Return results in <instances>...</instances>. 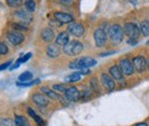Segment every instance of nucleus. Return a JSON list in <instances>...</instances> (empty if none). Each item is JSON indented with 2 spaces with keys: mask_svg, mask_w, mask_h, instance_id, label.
Listing matches in <instances>:
<instances>
[{
  "mask_svg": "<svg viewBox=\"0 0 149 126\" xmlns=\"http://www.w3.org/2000/svg\"><path fill=\"white\" fill-rule=\"evenodd\" d=\"M84 46L80 41L78 40H71L69 41L65 46H63V52L69 56H74V55H79L81 53Z\"/></svg>",
  "mask_w": 149,
  "mask_h": 126,
  "instance_id": "obj_1",
  "label": "nucleus"
},
{
  "mask_svg": "<svg viewBox=\"0 0 149 126\" xmlns=\"http://www.w3.org/2000/svg\"><path fill=\"white\" fill-rule=\"evenodd\" d=\"M96 64V61L92 57H81L74 62H71L69 64V68L71 69H78V70H83V69H87L91 68Z\"/></svg>",
  "mask_w": 149,
  "mask_h": 126,
  "instance_id": "obj_2",
  "label": "nucleus"
},
{
  "mask_svg": "<svg viewBox=\"0 0 149 126\" xmlns=\"http://www.w3.org/2000/svg\"><path fill=\"white\" fill-rule=\"evenodd\" d=\"M109 37L111 39V41L113 44H119L122 40H123V29L120 28V25L118 24H115V25H111L109 28Z\"/></svg>",
  "mask_w": 149,
  "mask_h": 126,
  "instance_id": "obj_3",
  "label": "nucleus"
},
{
  "mask_svg": "<svg viewBox=\"0 0 149 126\" xmlns=\"http://www.w3.org/2000/svg\"><path fill=\"white\" fill-rule=\"evenodd\" d=\"M140 28L136 25V24H134V23H126L125 25H124V33L126 35V36L129 37L130 39H134V40H136L139 36H140Z\"/></svg>",
  "mask_w": 149,
  "mask_h": 126,
  "instance_id": "obj_4",
  "label": "nucleus"
},
{
  "mask_svg": "<svg viewBox=\"0 0 149 126\" xmlns=\"http://www.w3.org/2000/svg\"><path fill=\"white\" fill-rule=\"evenodd\" d=\"M94 41L97 47H103L107 41V32H104L103 29L99 28L94 32Z\"/></svg>",
  "mask_w": 149,
  "mask_h": 126,
  "instance_id": "obj_5",
  "label": "nucleus"
},
{
  "mask_svg": "<svg viewBox=\"0 0 149 126\" xmlns=\"http://www.w3.org/2000/svg\"><path fill=\"white\" fill-rule=\"evenodd\" d=\"M15 17L19 18V23H23V24H29L30 22H32V15L29 10L26 9H21V10H17L15 14Z\"/></svg>",
  "mask_w": 149,
  "mask_h": 126,
  "instance_id": "obj_6",
  "label": "nucleus"
},
{
  "mask_svg": "<svg viewBox=\"0 0 149 126\" xmlns=\"http://www.w3.org/2000/svg\"><path fill=\"white\" fill-rule=\"evenodd\" d=\"M119 68L122 72L125 74V76H131L133 71H134V65H133V62H131L129 58H123L120 60L119 62Z\"/></svg>",
  "mask_w": 149,
  "mask_h": 126,
  "instance_id": "obj_7",
  "label": "nucleus"
},
{
  "mask_svg": "<svg viewBox=\"0 0 149 126\" xmlns=\"http://www.w3.org/2000/svg\"><path fill=\"white\" fill-rule=\"evenodd\" d=\"M68 32L74 37H81L85 32V29L80 23H70L68 26Z\"/></svg>",
  "mask_w": 149,
  "mask_h": 126,
  "instance_id": "obj_8",
  "label": "nucleus"
},
{
  "mask_svg": "<svg viewBox=\"0 0 149 126\" xmlns=\"http://www.w3.org/2000/svg\"><path fill=\"white\" fill-rule=\"evenodd\" d=\"M32 101L37 104L38 107L45 108V107H47L48 103H49V97H47V96L44 95V94L37 93V94H33V95H32Z\"/></svg>",
  "mask_w": 149,
  "mask_h": 126,
  "instance_id": "obj_9",
  "label": "nucleus"
},
{
  "mask_svg": "<svg viewBox=\"0 0 149 126\" xmlns=\"http://www.w3.org/2000/svg\"><path fill=\"white\" fill-rule=\"evenodd\" d=\"M64 94H65L67 100L72 101V102L78 101V100H79V97H80V92L78 90L77 87H74V86L68 87V88L65 90V92H64Z\"/></svg>",
  "mask_w": 149,
  "mask_h": 126,
  "instance_id": "obj_10",
  "label": "nucleus"
},
{
  "mask_svg": "<svg viewBox=\"0 0 149 126\" xmlns=\"http://www.w3.org/2000/svg\"><path fill=\"white\" fill-rule=\"evenodd\" d=\"M7 38H8V40L10 41V44L14 45V46H17L19 44H22L23 40H24V36H23L22 33H19V32H16V31L8 32Z\"/></svg>",
  "mask_w": 149,
  "mask_h": 126,
  "instance_id": "obj_11",
  "label": "nucleus"
},
{
  "mask_svg": "<svg viewBox=\"0 0 149 126\" xmlns=\"http://www.w3.org/2000/svg\"><path fill=\"white\" fill-rule=\"evenodd\" d=\"M133 65L138 72H142L147 67V60H145L142 56H136L133 58Z\"/></svg>",
  "mask_w": 149,
  "mask_h": 126,
  "instance_id": "obj_12",
  "label": "nucleus"
},
{
  "mask_svg": "<svg viewBox=\"0 0 149 126\" xmlns=\"http://www.w3.org/2000/svg\"><path fill=\"white\" fill-rule=\"evenodd\" d=\"M54 17L57 22H60L61 24H67V23H72L74 17L67 13H62V12H56L54 13Z\"/></svg>",
  "mask_w": 149,
  "mask_h": 126,
  "instance_id": "obj_13",
  "label": "nucleus"
},
{
  "mask_svg": "<svg viewBox=\"0 0 149 126\" xmlns=\"http://www.w3.org/2000/svg\"><path fill=\"white\" fill-rule=\"evenodd\" d=\"M101 81H102L103 86L106 87V90H107L111 92V90L115 88V80L112 79L110 76H108V74H106V73H103V74L101 76Z\"/></svg>",
  "mask_w": 149,
  "mask_h": 126,
  "instance_id": "obj_14",
  "label": "nucleus"
},
{
  "mask_svg": "<svg viewBox=\"0 0 149 126\" xmlns=\"http://www.w3.org/2000/svg\"><path fill=\"white\" fill-rule=\"evenodd\" d=\"M46 53H47V55H48L49 57L54 58V57H57V56L60 55L61 49H60V47H58V45H57V44H51V45L47 47Z\"/></svg>",
  "mask_w": 149,
  "mask_h": 126,
  "instance_id": "obj_15",
  "label": "nucleus"
},
{
  "mask_svg": "<svg viewBox=\"0 0 149 126\" xmlns=\"http://www.w3.org/2000/svg\"><path fill=\"white\" fill-rule=\"evenodd\" d=\"M109 73L111 74V77L115 80H122L123 79V76H124V73L122 72L119 65H113V67H111L109 69Z\"/></svg>",
  "mask_w": 149,
  "mask_h": 126,
  "instance_id": "obj_16",
  "label": "nucleus"
},
{
  "mask_svg": "<svg viewBox=\"0 0 149 126\" xmlns=\"http://www.w3.org/2000/svg\"><path fill=\"white\" fill-rule=\"evenodd\" d=\"M55 41L58 46H65L69 42V32H60L56 37Z\"/></svg>",
  "mask_w": 149,
  "mask_h": 126,
  "instance_id": "obj_17",
  "label": "nucleus"
},
{
  "mask_svg": "<svg viewBox=\"0 0 149 126\" xmlns=\"http://www.w3.org/2000/svg\"><path fill=\"white\" fill-rule=\"evenodd\" d=\"M41 39L46 42H49L54 39V31L51 29V28H45L42 31H41Z\"/></svg>",
  "mask_w": 149,
  "mask_h": 126,
  "instance_id": "obj_18",
  "label": "nucleus"
},
{
  "mask_svg": "<svg viewBox=\"0 0 149 126\" xmlns=\"http://www.w3.org/2000/svg\"><path fill=\"white\" fill-rule=\"evenodd\" d=\"M41 92H42L45 95H47L49 99H52V100H61V97H60L58 94H56L54 90H52L51 88H48V87H46V86L41 87Z\"/></svg>",
  "mask_w": 149,
  "mask_h": 126,
  "instance_id": "obj_19",
  "label": "nucleus"
},
{
  "mask_svg": "<svg viewBox=\"0 0 149 126\" xmlns=\"http://www.w3.org/2000/svg\"><path fill=\"white\" fill-rule=\"evenodd\" d=\"M14 122H15V125L16 126H30L28 119L25 117H23V116H16Z\"/></svg>",
  "mask_w": 149,
  "mask_h": 126,
  "instance_id": "obj_20",
  "label": "nucleus"
},
{
  "mask_svg": "<svg viewBox=\"0 0 149 126\" xmlns=\"http://www.w3.org/2000/svg\"><path fill=\"white\" fill-rule=\"evenodd\" d=\"M28 112H29V115H30V116H31V117L35 119V122L38 124V126H44V122H42V119H41V118L38 116L37 113H36V112H35L32 109L29 108V109H28Z\"/></svg>",
  "mask_w": 149,
  "mask_h": 126,
  "instance_id": "obj_21",
  "label": "nucleus"
},
{
  "mask_svg": "<svg viewBox=\"0 0 149 126\" xmlns=\"http://www.w3.org/2000/svg\"><path fill=\"white\" fill-rule=\"evenodd\" d=\"M24 5H25V9L29 10L30 13H33L36 10V2H35V0H24Z\"/></svg>",
  "mask_w": 149,
  "mask_h": 126,
  "instance_id": "obj_22",
  "label": "nucleus"
},
{
  "mask_svg": "<svg viewBox=\"0 0 149 126\" xmlns=\"http://www.w3.org/2000/svg\"><path fill=\"white\" fill-rule=\"evenodd\" d=\"M32 79V73L30 71H25L23 73H21L19 76V80L21 83H25V81H29Z\"/></svg>",
  "mask_w": 149,
  "mask_h": 126,
  "instance_id": "obj_23",
  "label": "nucleus"
},
{
  "mask_svg": "<svg viewBox=\"0 0 149 126\" xmlns=\"http://www.w3.org/2000/svg\"><path fill=\"white\" fill-rule=\"evenodd\" d=\"M140 31L142 32L143 36H149V22L148 21H143L140 24Z\"/></svg>",
  "mask_w": 149,
  "mask_h": 126,
  "instance_id": "obj_24",
  "label": "nucleus"
},
{
  "mask_svg": "<svg viewBox=\"0 0 149 126\" xmlns=\"http://www.w3.org/2000/svg\"><path fill=\"white\" fill-rule=\"evenodd\" d=\"M80 76H81V73H80L79 71L74 72V73H71L69 77H67V78H65V80H67V81H70V83L78 81V80L80 79Z\"/></svg>",
  "mask_w": 149,
  "mask_h": 126,
  "instance_id": "obj_25",
  "label": "nucleus"
},
{
  "mask_svg": "<svg viewBox=\"0 0 149 126\" xmlns=\"http://www.w3.org/2000/svg\"><path fill=\"white\" fill-rule=\"evenodd\" d=\"M6 2H7L8 6H10L13 8H16V7H19V5L23 2V0H6Z\"/></svg>",
  "mask_w": 149,
  "mask_h": 126,
  "instance_id": "obj_26",
  "label": "nucleus"
},
{
  "mask_svg": "<svg viewBox=\"0 0 149 126\" xmlns=\"http://www.w3.org/2000/svg\"><path fill=\"white\" fill-rule=\"evenodd\" d=\"M39 83V79H36V80H32V81H29V83H16V85L17 86H23V87H26V86H32V85H35V84H38Z\"/></svg>",
  "mask_w": 149,
  "mask_h": 126,
  "instance_id": "obj_27",
  "label": "nucleus"
},
{
  "mask_svg": "<svg viewBox=\"0 0 149 126\" xmlns=\"http://www.w3.org/2000/svg\"><path fill=\"white\" fill-rule=\"evenodd\" d=\"M13 28L16 29V30H28L26 24H23V23H14Z\"/></svg>",
  "mask_w": 149,
  "mask_h": 126,
  "instance_id": "obj_28",
  "label": "nucleus"
},
{
  "mask_svg": "<svg viewBox=\"0 0 149 126\" xmlns=\"http://www.w3.org/2000/svg\"><path fill=\"white\" fill-rule=\"evenodd\" d=\"M7 52H8V48H7L6 44H5V42H1V44H0V54L5 55V54H7Z\"/></svg>",
  "mask_w": 149,
  "mask_h": 126,
  "instance_id": "obj_29",
  "label": "nucleus"
},
{
  "mask_svg": "<svg viewBox=\"0 0 149 126\" xmlns=\"http://www.w3.org/2000/svg\"><path fill=\"white\" fill-rule=\"evenodd\" d=\"M53 88L55 90H57V92H62V93H64L65 90H67V88L64 87V85H54Z\"/></svg>",
  "mask_w": 149,
  "mask_h": 126,
  "instance_id": "obj_30",
  "label": "nucleus"
},
{
  "mask_svg": "<svg viewBox=\"0 0 149 126\" xmlns=\"http://www.w3.org/2000/svg\"><path fill=\"white\" fill-rule=\"evenodd\" d=\"M10 64H12V61H8V62H6V63H2V64H1V67H0V70H1V71H3V70H5V69H7Z\"/></svg>",
  "mask_w": 149,
  "mask_h": 126,
  "instance_id": "obj_31",
  "label": "nucleus"
},
{
  "mask_svg": "<svg viewBox=\"0 0 149 126\" xmlns=\"http://www.w3.org/2000/svg\"><path fill=\"white\" fill-rule=\"evenodd\" d=\"M91 85H92V87H93L94 90H97V80L95 79V78H93V79H91Z\"/></svg>",
  "mask_w": 149,
  "mask_h": 126,
  "instance_id": "obj_32",
  "label": "nucleus"
},
{
  "mask_svg": "<svg viewBox=\"0 0 149 126\" xmlns=\"http://www.w3.org/2000/svg\"><path fill=\"white\" fill-rule=\"evenodd\" d=\"M61 3L65 5V6H69V5H72L74 3V0H58Z\"/></svg>",
  "mask_w": 149,
  "mask_h": 126,
  "instance_id": "obj_33",
  "label": "nucleus"
},
{
  "mask_svg": "<svg viewBox=\"0 0 149 126\" xmlns=\"http://www.w3.org/2000/svg\"><path fill=\"white\" fill-rule=\"evenodd\" d=\"M135 126H148L146 123H140V124H136Z\"/></svg>",
  "mask_w": 149,
  "mask_h": 126,
  "instance_id": "obj_34",
  "label": "nucleus"
},
{
  "mask_svg": "<svg viewBox=\"0 0 149 126\" xmlns=\"http://www.w3.org/2000/svg\"><path fill=\"white\" fill-rule=\"evenodd\" d=\"M147 68H148V70H149V57L147 58Z\"/></svg>",
  "mask_w": 149,
  "mask_h": 126,
  "instance_id": "obj_35",
  "label": "nucleus"
},
{
  "mask_svg": "<svg viewBox=\"0 0 149 126\" xmlns=\"http://www.w3.org/2000/svg\"><path fill=\"white\" fill-rule=\"evenodd\" d=\"M147 45H149V40H148V41H147Z\"/></svg>",
  "mask_w": 149,
  "mask_h": 126,
  "instance_id": "obj_36",
  "label": "nucleus"
}]
</instances>
